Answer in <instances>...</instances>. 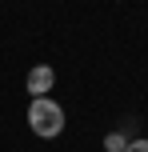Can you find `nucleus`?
Wrapping results in <instances>:
<instances>
[{
    "mask_svg": "<svg viewBox=\"0 0 148 152\" xmlns=\"http://www.w3.org/2000/svg\"><path fill=\"white\" fill-rule=\"evenodd\" d=\"M28 128H32V136H40V140H56L64 132V108L56 104L52 96H36L28 104Z\"/></svg>",
    "mask_w": 148,
    "mask_h": 152,
    "instance_id": "nucleus-1",
    "label": "nucleus"
},
{
    "mask_svg": "<svg viewBox=\"0 0 148 152\" xmlns=\"http://www.w3.org/2000/svg\"><path fill=\"white\" fill-rule=\"evenodd\" d=\"M128 132H108V136H104V152H124L128 148Z\"/></svg>",
    "mask_w": 148,
    "mask_h": 152,
    "instance_id": "nucleus-3",
    "label": "nucleus"
},
{
    "mask_svg": "<svg viewBox=\"0 0 148 152\" xmlns=\"http://www.w3.org/2000/svg\"><path fill=\"white\" fill-rule=\"evenodd\" d=\"M124 152H148V136H132Z\"/></svg>",
    "mask_w": 148,
    "mask_h": 152,
    "instance_id": "nucleus-4",
    "label": "nucleus"
},
{
    "mask_svg": "<svg viewBox=\"0 0 148 152\" xmlns=\"http://www.w3.org/2000/svg\"><path fill=\"white\" fill-rule=\"evenodd\" d=\"M24 88H28V96H48V92L56 88V68L52 64H36V68H28V76H24Z\"/></svg>",
    "mask_w": 148,
    "mask_h": 152,
    "instance_id": "nucleus-2",
    "label": "nucleus"
}]
</instances>
